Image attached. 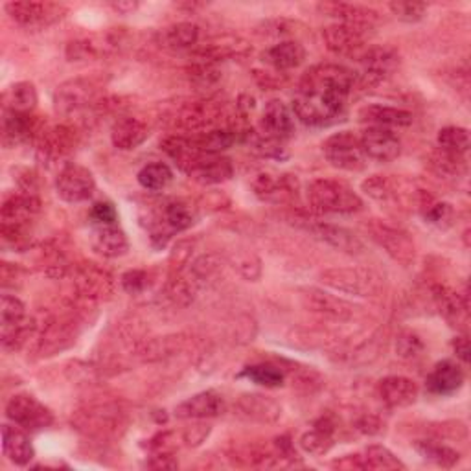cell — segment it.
Segmentation results:
<instances>
[{"mask_svg":"<svg viewBox=\"0 0 471 471\" xmlns=\"http://www.w3.org/2000/svg\"><path fill=\"white\" fill-rule=\"evenodd\" d=\"M251 46L240 39V37H223L212 43H205V46L197 52L201 62L207 63H217V62H225V59H236V57H245L249 55Z\"/></svg>","mask_w":471,"mask_h":471,"instance_id":"e575fe53","label":"cell"},{"mask_svg":"<svg viewBox=\"0 0 471 471\" xmlns=\"http://www.w3.org/2000/svg\"><path fill=\"white\" fill-rule=\"evenodd\" d=\"M308 199L321 214H358L363 199L348 185L335 179H315L308 187Z\"/></svg>","mask_w":471,"mask_h":471,"instance_id":"7a4b0ae2","label":"cell"},{"mask_svg":"<svg viewBox=\"0 0 471 471\" xmlns=\"http://www.w3.org/2000/svg\"><path fill=\"white\" fill-rule=\"evenodd\" d=\"M356 85V72L333 63L315 65L304 72L299 92L293 98V112L310 128L332 126L346 111Z\"/></svg>","mask_w":471,"mask_h":471,"instance_id":"6da1fadb","label":"cell"},{"mask_svg":"<svg viewBox=\"0 0 471 471\" xmlns=\"http://www.w3.org/2000/svg\"><path fill=\"white\" fill-rule=\"evenodd\" d=\"M253 190L256 197L265 203L287 205L293 203L299 196V179L291 173H260L253 181Z\"/></svg>","mask_w":471,"mask_h":471,"instance_id":"7c38bea8","label":"cell"},{"mask_svg":"<svg viewBox=\"0 0 471 471\" xmlns=\"http://www.w3.org/2000/svg\"><path fill=\"white\" fill-rule=\"evenodd\" d=\"M149 137V128L135 116H122L112 124L111 142L116 149L131 151L142 146Z\"/></svg>","mask_w":471,"mask_h":471,"instance_id":"4316f807","label":"cell"},{"mask_svg":"<svg viewBox=\"0 0 471 471\" xmlns=\"http://www.w3.org/2000/svg\"><path fill=\"white\" fill-rule=\"evenodd\" d=\"M6 12L17 24L24 28L48 26L63 17L62 6L50 3H32V0H28V3H8Z\"/></svg>","mask_w":471,"mask_h":471,"instance_id":"2e32d148","label":"cell"},{"mask_svg":"<svg viewBox=\"0 0 471 471\" xmlns=\"http://www.w3.org/2000/svg\"><path fill=\"white\" fill-rule=\"evenodd\" d=\"M223 107L212 100H197L181 105L173 112V126L185 133L203 135L221 128Z\"/></svg>","mask_w":471,"mask_h":471,"instance_id":"8992f818","label":"cell"},{"mask_svg":"<svg viewBox=\"0 0 471 471\" xmlns=\"http://www.w3.org/2000/svg\"><path fill=\"white\" fill-rule=\"evenodd\" d=\"M453 350H455V353H457V358H458L464 365L469 363V339H467L466 335L455 337V341H453Z\"/></svg>","mask_w":471,"mask_h":471,"instance_id":"94428289","label":"cell"},{"mask_svg":"<svg viewBox=\"0 0 471 471\" xmlns=\"http://www.w3.org/2000/svg\"><path fill=\"white\" fill-rule=\"evenodd\" d=\"M358 62L361 65V72H356V85H353V89H369L380 85L396 72L399 67V55L389 46H367L360 53Z\"/></svg>","mask_w":471,"mask_h":471,"instance_id":"277c9868","label":"cell"},{"mask_svg":"<svg viewBox=\"0 0 471 471\" xmlns=\"http://www.w3.org/2000/svg\"><path fill=\"white\" fill-rule=\"evenodd\" d=\"M3 451L15 466H26L35 457V449L23 428L3 426Z\"/></svg>","mask_w":471,"mask_h":471,"instance_id":"836d02e7","label":"cell"},{"mask_svg":"<svg viewBox=\"0 0 471 471\" xmlns=\"http://www.w3.org/2000/svg\"><path fill=\"white\" fill-rule=\"evenodd\" d=\"M26 306L14 294H3L0 297V332L12 330L26 321Z\"/></svg>","mask_w":471,"mask_h":471,"instance_id":"bcb514c9","label":"cell"},{"mask_svg":"<svg viewBox=\"0 0 471 471\" xmlns=\"http://www.w3.org/2000/svg\"><path fill=\"white\" fill-rule=\"evenodd\" d=\"M192 139L201 153L221 155L225 149H228L236 140H238V131H234L230 128H217L203 135H196Z\"/></svg>","mask_w":471,"mask_h":471,"instance_id":"ab89813d","label":"cell"},{"mask_svg":"<svg viewBox=\"0 0 471 471\" xmlns=\"http://www.w3.org/2000/svg\"><path fill=\"white\" fill-rule=\"evenodd\" d=\"M74 287L87 301H107L114 293V278L98 264L83 262L74 267Z\"/></svg>","mask_w":471,"mask_h":471,"instance_id":"8fae6325","label":"cell"},{"mask_svg":"<svg viewBox=\"0 0 471 471\" xmlns=\"http://www.w3.org/2000/svg\"><path fill=\"white\" fill-rule=\"evenodd\" d=\"M319 10L326 14L328 17L337 19L342 24H353V26H365L372 28L374 23L380 19V14L369 6L361 5H348V3H326L321 5Z\"/></svg>","mask_w":471,"mask_h":471,"instance_id":"4dcf8cb0","label":"cell"},{"mask_svg":"<svg viewBox=\"0 0 471 471\" xmlns=\"http://www.w3.org/2000/svg\"><path fill=\"white\" fill-rule=\"evenodd\" d=\"M424 219L426 223L437 226V228H449L455 223V210L449 203H437L433 201L426 210H424Z\"/></svg>","mask_w":471,"mask_h":471,"instance_id":"f907efd6","label":"cell"},{"mask_svg":"<svg viewBox=\"0 0 471 471\" xmlns=\"http://www.w3.org/2000/svg\"><path fill=\"white\" fill-rule=\"evenodd\" d=\"M415 449L420 453V457L440 467H453L460 460L458 451L433 440H417Z\"/></svg>","mask_w":471,"mask_h":471,"instance_id":"f6af8a7d","label":"cell"},{"mask_svg":"<svg viewBox=\"0 0 471 471\" xmlns=\"http://www.w3.org/2000/svg\"><path fill=\"white\" fill-rule=\"evenodd\" d=\"M260 131L274 140H287L294 133V114L282 100H271L265 103Z\"/></svg>","mask_w":471,"mask_h":471,"instance_id":"e0dca14e","label":"cell"},{"mask_svg":"<svg viewBox=\"0 0 471 471\" xmlns=\"http://www.w3.org/2000/svg\"><path fill=\"white\" fill-rule=\"evenodd\" d=\"M240 378H247L249 381L260 385V387H265V389H276V387H282L284 385V372L274 367V365H253V367H247Z\"/></svg>","mask_w":471,"mask_h":471,"instance_id":"c3c4849f","label":"cell"},{"mask_svg":"<svg viewBox=\"0 0 471 471\" xmlns=\"http://www.w3.org/2000/svg\"><path fill=\"white\" fill-rule=\"evenodd\" d=\"M435 303L440 312V315L455 328L464 330L467 324V299L451 287L437 285L435 291Z\"/></svg>","mask_w":471,"mask_h":471,"instance_id":"83f0119b","label":"cell"},{"mask_svg":"<svg viewBox=\"0 0 471 471\" xmlns=\"http://www.w3.org/2000/svg\"><path fill=\"white\" fill-rule=\"evenodd\" d=\"M221 78L219 71L216 69L214 63H207V62H199V65L192 71V80L199 85V87H210L214 83H217Z\"/></svg>","mask_w":471,"mask_h":471,"instance_id":"11a10c76","label":"cell"},{"mask_svg":"<svg viewBox=\"0 0 471 471\" xmlns=\"http://www.w3.org/2000/svg\"><path fill=\"white\" fill-rule=\"evenodd\" d=\"M381 401L390 409H403L418 399L420 389L415 380L405 376H389L378 383Z\"/></svg>","mask_w":471,"mask_h":471,"instance_id":"603a6c76","label":"cell"},{"mask_svg":"<svg viewBox=\"0 0 471 471\" xmlns=\"http://www.w3.org/2000/svg\"><path fill=\"white\" fill-rule=\"evenodd\" d=\"M91 217L94 219L96 225H116L118 212L112 203L100 201V203H94V207L91 210Z\"/></svg>","mask_w":471,"mask_h":471,"instance_id":"9f6ffc18","label":"cell"},{"mask_svg":"<svg viewBox=\"0 0 471 471\" xmlns=\"http://www.w3.org/2000/svg\"><path fill=\"white\" fill-rule=\"evenodd\" d=\"M160 43L168 48L185 50L199 43V28L192 23H177L162 30Z\"/></svg>","mask_w":471,"mask_h":471,"instance_id":"f35d334b","label":"cell"},{"mask_svg":"<svg viewBox=\"0 0 471 471\" xmlns=\"http://www.w3.org/2000/svg\"><path fill=\"white\" fill-rule=\"evenodd\" d=\"M190 251H192V244L190 242H179V244H177L173 253H171L173 267L185 265L188 262V258H190Z\"/></svg>","mask_w":471,"mask_h":471,"instance_id":"91938a15","label":"cell"},{"mask_svg":"<svg viewBox=\"0 0 471 471\" xmlns=\"http://www.w3.org/2000/svg\"><path fill=\"white\" fill-rule=\"evenodd\" d=\"M44 130L41 128V122L34 112H15L10 109H5L3 114V144L6 148H15L23 142L32 140L34 137L39 139V135Z\"/></svg>","mask_w":471,"mask_h":471,"instance_id":"9a60e30c","label":"cell"},{"mask_svg":"<svg viewBox=\"0 0 471 471\" xmlns=\"http://www.w3.org/2000/svg\"><path fill=\"white\" fill-rule=\"evenodd\" d=\"M120 284H122L124 291H128L130 294H140L149 285V276H148L146 271L131 269V271L122 274Z\"/></svg>","mask_w":471,"mask_h":471,"instance_id":"db71d44e","label":"cell"},{"mask_svg":"<svg viewBox=\"0 0 471 471\" xmlns=\"http://www.w3.org/2000/svg\"><path fill=\"white\" fill-rule=\"evenodd\" d=\"M37 91L35 85L30 82H19L12 85L5 94V109L15 112H34L37 107Z\"/></svg>","mask_w":471,"mask_h":471,"instance_id":"60d3db41","label":"cell"},{"mask_svg":"<svg viewBox=\"0 0 471 471\" xmlns=\"http://www.w3.org/2000/svg\"><path fill=\"white\" fill-rule=\"evenodd\" d=\"M112 8L120 14H130V12H135L139 8V5L137 3H116V5H112Z\"/></svg>","mask_w":471,"mask_h":471,"instance_id":"6125c7cd","label":"cell"},{"mask_svg":"<svg viewBox=\"0 0 471 471\" xmlns=\"http://www.w3.org/2000/svg\"><path fill=\"white\" fill-rule=\"evenodd\" d=\"M78 146V135L69 126L44 130L37 139V157L46 164H57L71 157Z\"/></svg>","mask_w":471,"mask_h":471,"instance_id":"4fadbf2b","label":"cell"},{"mask_svg":"<svg viewBox=\"0 0 471 471\" xmlns=\"http://www.w3.org/2000/svg\"><path fill=\"white\" fill-rule=\"evenodd\" d=\"M139 183L148 192H162L173 181V171L164 162H153L139 171Z\"/></svg>","mask_w":471,"mask_h":471,"instance_id":"7bdbcfd3","label":"cell"},{"mask_svg":"<svg viewBox=\"0 0 471 471\" xmlns=\"http://www.w3.org/2000/svg\"><path fill=\"white\" fill-rule=\"evenodd\" d=\"M360 120L369 124V126L392 130V128L410 126L412 124V114L405 109L372 103V105H365L363 109H360Z\"/></svg>","mask_w":471,"mask_h":471,"instance_id":"f546056e","label":"cell"},{"mask_svg":"<svg viewBox=\"0 0 471 471\" xmlns=\"http://www.w3.org/2000/svg\"><path fill=\"white\" fill-rule=\"evenodd\" d=\"M322 153L333 168L344 171H361L369 160L360 137L351 131H341L328 137L322 144Z\"/></svg>","mask_w":471,"mask_h":471,"instance_id":"52a82bcc","label":"cell"},{"mask_svg":"<svg viewBox=\"0 0 471 471\" xmlns=\"http://www.w3.org/2000/svg\"><path fill=\"white\" fill-rule=\"evenodd\" d=\"M82 417L85 420L80 424V429H85L87 433H96V431L109 433L114 431L116 426H120V412L109 407L82 412Z\"/></svg>","mask_w":471,"mask_h":471,"instance_id":"b9f144b4","label":"cell"},{"mask_svg":"<svg viewBox=\"0 0 471 471\" xmlns=\"http://www.w3.org/2000/svg\"><path fill=\"white\" fill-rule=\"evenodd\" d=\"M367 232L370 240L383 249L396 264L407 267L417 258V245L412 242L410 236L389 223H383L380 219H372L367 223Z\"/></svg>","mask_w":471,"mask_h":471,"instance_id":"5b68a950","label":"cell"},{"mask_svg":"<svg viewBox=\"0 0 471 471\" xmlns=\"http://www.w3.org/2000/svg\"><path fill=\"white\" fill-rule=\"evenodd\" d=\"M429 166L435 173L444 175V177H460L467 171L466 155L449 153V151H444L440 148H437V151L431 153Z\"/></svg>","mask_w":471,"mask_h":471,"instance_id":"ee69618b","label":"cell"},{"mask_svg":"<svg viewBox=\"0 0 471 471\" xmlns=\"http://www.w3.org/2000/svg\"><path fill=\"white\" fill-rule=\"evenodd\" d=\"M369 30L365 26H353L335 23L322 30V39L326 48L339 57H360V53L367 48Z\"/></svg>","mask_w":471,"mask_h":471,"instance_id":"30bf717a","label":"cell"},{"mask_svg":"<svg viewBox=\"0 0 471 471\" xmlns=\"http://www.w3.org/2000/svg\"><path fill=\"white\" fill-rule=\"evenodd\" d=\"M360 140L367 159H372L376 162H392L401 153V140L392 130L387 128L369 126L361 133Z\"/></svg>","mask_w":471,"mask_h":471,"instance_id":"5bb4252c","label":"cell"},{"mask_svg":"<svg viewBox=\"0 0 471 471\" xmlns=\"http://www.w3.org/2000/svg\"><path fill=\"white\" fill-rule=\"evenodd\" d=\"M337 469H370L367 464V458L361 455H346L335 462H332Z\"/></svg>","mask_w":471,"mask_h":471,"instance_id":"6f0895ef","label":"cell"},{"mask_svg":"<svg viewBox=\"0 0 471 471\" xmlns=\"http://www.w3.org/2000/svg\"><path fill=\"white\" fill-rule=\"evenodd\" d=\"M160 149L187 175L196 166V162L205 155L199 151L192 137H181V135H171L164 139L160 142Z\"/></svg>","mask_w":471,"mask_h":471,"instance_id":"1f68e13d","label":"cell"},{"mask_svg":"<svg viewBox=\"0 0 471 471\" xmlns=\"http://www.w3.org/2000/svg\"><path fill=\"white\" fill-rule=\"evenodd\" d=\"M238 415L255 424H274L282 417V405L265 394H242L236 401Z\"/></svg>","mask_w":471,"mask_h":471,"instance_id":"ac0fdd59","label":"cell"},{"mask_svg":"<svg viewBox=\"0 0 471 471\" xmlns=\"http://www.w3.org/2000/svg\"><path fill=\"white\" fill-rule=\"evenodd\" d=\"M6 417L24 431H41L53 424V415L32 394H15L6 405Z\"/></svg>","mask_w":471,"mask_h":471,"instance_id":"9c48e42d","label":"cell"},{"mask_svg":"<svg viewBox=\"0 0 471 471\" xmlns=\"http://www.w3.org/2000/svg\"><path fill=\"white\" fill-rule=\"evenodd\" d=\"M321 280L346 294H353V297H378L383 289V280L376 273L361 267H333L326 269L321 274Z\"/></svg>","mask_w":471,"mask_h":471,"instance_id":"3957f363","label":"cell"},{"mask_svg":"<svg viewBox=\"0 0 471 471\" xmlns=\"http://www.w3.org/2000/svg\"><path fill=\"white\" fill-rule=\"evenodd\" d=\"M91 247L103 258H120L128 255L130 242L118 225H94L91 230Z\"/></svg>","mask_w":471,"mask_h":471,"instance_id":"ffe728a7","label":"cell"},{"mask_svg":"<svg viewBox=\"0 0 471 471\" xmlns=\"http://www.w3.org/2000/svg\"><path fill=\"white\" fill-rule=\"evenodd\" d=\"M21 278V271H19V267H15V265H12V264H3V267H0V284H3V287L5 289H8V287H14L15 289V285H17V280Z\"/></svg>","mask_w":471,"mask_h":471,"instance_id":"680465c9","label":"cell"},{"mask_svg":"<svg viewBox=\"0 0 471 471\" xmlns=\"http://www.w3.org/2000/svg\"><path fill=\"white\" fill-rule=\"evenodd\" d=\"M234 166L230 159L221 155H203L196 166L190 169L188 177L199 185L210 187V185H221L232 179Z\"/></svg>","mask_w":471,"mask_h":471,"instance_id":"d4e9b609","label":"cell"},{"mask_svg":"<svg viewBox=\"0 0 471 471\" xmlns=\"http://www.w3.org/2000/svg\"><path fill=\"white\" fill-rule=\"evenodd\" d=\"M464 385V370L458 363L451 360H444L435 365L433 372L426 380V387L431 394L449 396L460 390Z\"/></svg>","mask_w":471,"mask_h":471,"instance_id":"f1b7e54d","label":"cell"},{"mask_svg":"<svg viewBox=\"0 0 471 471\" xmlns=\"http://www.w3.org/2000/svg\"><path fill=\"white\" fill-rule=\"evenodd\" d=\"M306 50L299 41H280L262 53V62L274 72H287L304 63Z\"/></svg>","mask_w":471,"mask_h":471,"instance_id":"484cf974","label":"cell"},{"mask_svg":"<svg viewBox=\"0 0 471 471\" xmlns=\"http://www.w3.org/2000/svg\"><path fill=\"white\" fill-rule=\"evenodd\" d=\"M41 212V201L34 194H15L8 197L0 208V219L3 225L10 226H28Z\"/></svg>","mask_w":471,"mask_h":471,"instance_id":"cb8c5ba5","label":"cell"},{"mask_svg":"<svg viewBox=\"0 0 471 471\" xmlns=\"http://www.w3.org/2000/svg\"><path fill=\"white\" fill-rule=\"evenodd\" d=\"M225 410L223 396L216 390L199 392L175 407V417L183 420H207L216 418Z\"/></svg>","mask_w":471,"mask_h":471,"instance_id":"d6986e66","label":"cell"},{"mask_svg":"<svg viewBox=\"0 0 471 471\" xmlns=\"http://www.w3.org/2000/svg\"><path fill=\"white\" fill-rule=\"evenodd\" d=\"M422 351H424V342L417 333L403 332L396 339V353L403 360H415Z\"/></svg>","mask_w":471,"mask_h":471,"instance_id":"816d5d0a","label":"cell"},{"mask_svg":"<svg viewBox=\"0 0 471 471\" xmlns=\"http://www.w3.org/2000/svg\"><path fill=\"white\" fill-rule=\"evenodd\" d=\"M390 12L403 23H418L424 19L428 6L422 3H405V0H399V3H390L389 5Z\"/></svg>","mask_w":471,"mask_h":471,"instance_id":"f5cc1de1","label":"cell"},{"mask_svg":"<svg viewBox=\"0 0 471 471\" xmlns=\"http://www.w3.org/2000/svg\"><path fill=\"white\" fill-rule=\"evenodd\" d=\"M437 144L440 149L457 153V155H466L469 151L471 140H469V131L466 128L458 126H447L438 131Z\"/></svg>","mask_w":471,"mask_h":471,"instance_id":"7dc6e473","label":"cell"},{"mask_svg":"<svg viewBox=\"0 0 471 471\" xmlns=\"http://www.w3.org/2000/svg\"><path fill=\"white\" fill-rule=\"evenodd\" d=\"M306 301L313 312L324 313L328 317L341 319V321H346L351 317V310H353L351 304H348L346 301H342V299L335 297V294H330L326 291L310 289V291H306Z\"/></svg>","mask_w":471,"mask_h":471,"instance_id":"d590c367","label":"cell"},{"mask_svg":"<svg viewBox=\"0 0 471 471\" xmlns=\"http://www.w3.org/2000/svg\"><path fill=\"white\" fill-rule=\"evenodd\" d=\"M306 228L321 242H324L330 247L342 251L346 255H361L365 249L363 242L358 238V236L344 226L317 221V223H310Z\"/></svg>","mask_w":471,"mask_h":471,"instance_id":"44dd1931","label":"cell"},{"mask_svg":"<svg viewBox=\"0 0 471 471\" xmlns=\"http://www.w3.org/2000/svg\"><path fill=\"white\" fill-rule=\"evenodd\" d=\"M301 447L313 457L326 455L333 447V424L328 418H321L313 429L303 435Z\"/></svg>","mask_w":471,"mask_h":471,"instance_id":"74e56055","label":"cell"},{"mask_svg":"<svg viewBox=\"0 0 471 471\" xmlns=\"http://www.w3.org/2000/svg\"><path fill=\"white\" fill-rule=\"evenodd\" d=\"M365 458L370 469H405V464L390 449L380 444L369 446Z\"/></svg>","mask_w":471,"mask_h":471,"instance_id":"681fc988","label":"cell"},{"mask_svg":"<svg viewBox=\"0 0 471 471\" xmlns=\"http://www.w3.org/2000/svg\"><path fill=\"white\" fill-rule=\"evenodd\" d=\"M94 192L96 181L89 168L76 162H69L59 169L55 177V194L59 196V199H63L71 205H78L89 201L94 196Z\"/></svg>","mask_w":471,"mask_h":471,"instance_id":"ba28073f","label":"cell"},{"mask_svg":"<svg viewBox=\"0 0 471 471\" xmlns=\"http://www.w3.org/2000/svg\"><path fill=\"white\" fill-rule=\"evenodd\" d=\"M157 217L173 232H183L187 228H190L196 223V208L183 201V199H175L164 205L162 212L157 214Z\"/></svg>","mask_w":471,"mask_h":471,"instance_id":"8d00e7d4","label":"cell"},{"mask_svg":"<svg viewBox=\"0 0 471 471\" xmlns=\"http://www.w3.org/2000/svg\"><path fill=\"white\" fill-rule=\"evenodd\" d=\"M92 101H94V91L83 80H72L63 83L62 87H57L53 96L55 111L65 116L87 109Z\"/></svg>","mask_w":471,"mask_h":471,"instance_id":"7402d4cb","label":"cell"},{"mask_svg":"<svg viewBox=\"0 0 471 471\" xmlns=\"http://www.w3.org/2000/svg\"><path fill=\"white\" fill-rule=\"evenodd\" d=\"M74 322L67 319H55L46 324L43 330L37 348L41 351V356H52L57 350L67 348L74 341Z\"/></svg>","mask_w":471,"mask_h":471,"instance_id":"d6a6232c","label":"cell"}]
</instances>
